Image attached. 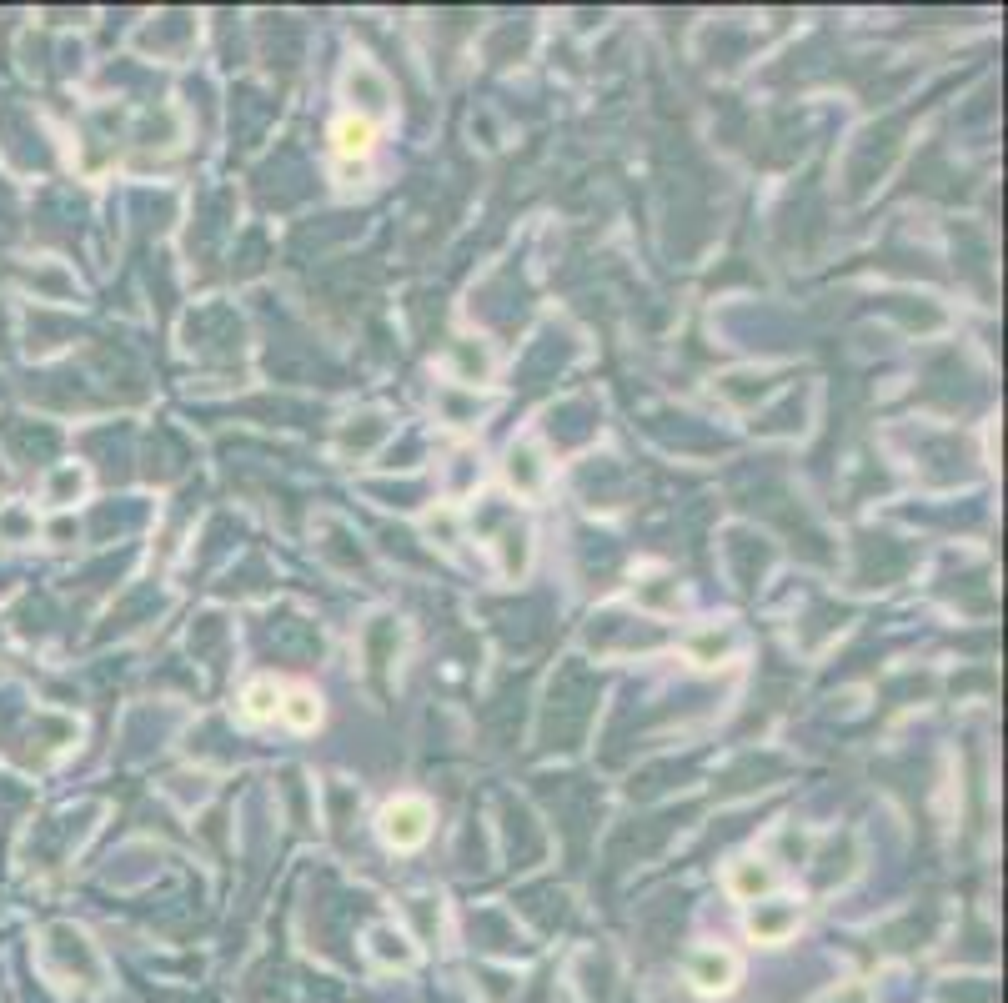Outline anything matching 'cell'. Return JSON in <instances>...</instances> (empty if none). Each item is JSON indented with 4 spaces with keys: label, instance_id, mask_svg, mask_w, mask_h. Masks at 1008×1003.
Here are the masks:
<instances>
[{
    "label": "cell",
    "instance_id": "6da1fadb",
    "mask_svg": "<svg viewBox=\"0 0 1008 1003\" xmlns=\"http://www.w3.org/2000/svg\"><path fill=\"white\" fill-rule=\"evenodd\" d=\"M382 828H387V838L392 843H422V833H427V808L422 803H402V808H387V818H382Z\"/></svg>",
    "mask_w": 1008,
    "mask_h": 1003
},
{
    "label": "cell",
    "instance_id": "277c9868",
    "mask_svg": "<svg viewBox=\"0 0 1008 1003\" xmlns=\"http://www.w3.org/2000/svg\"><path fill=\"white\" fill-rule=\"evenodd\" d=\"M271 698H276V688H271V683H256V688L246 693V713H251V718H266V713L276 708Z\"/></svg>",
    "mask_w": 1008,
    "mask_h": 1003
},
{
    "label": "cell",
    "instance_id": "5b68a950",
    "mask_svg": "<svg viewBox=\"0 0 1008 1003\" xmlns=\"http://www.w3.org/2000/svg\"><path fill=\"white\" fill-rule=\"evenodd\" d=\"M286 718H291L296 728H306V723L316 718V703H311L306 693H296V698H291V708H286Z\"/></svg>",
    "mask_w": 1008,
    "mask_h": 1003
},
{
    "label": "cell",
    "instance_id": "3957f363",
    "mask_svg": "<svg viewBox=\"0 0 1008 1003\" xmlns=\"http://www.w3.org/2000/svg\"><path fill=\"white\" fill-rule=\"evenodd\" d=\"M336 136H342V151H347V156L372 146V126H362V121H342V131H336Z\"/></svg>",
    "mask_w": 1008,
    "mask_h": 1003
},
{
    "label": "cell",
    "instance_id": "8992f818",
    "mask_svg": "<svg viewBox=\"0 0 1008 1003\" xmlns=\"http://www.w3.org/2000/svg\"><path fill=\"white\" fill-rule=\"evenodd\" d=\"M763 883H768V873H763V868H758V873H753V868H748V873H738V888H743V893H753V888H763Z\"/></svg>",
    "mask_w": 1008,
    "mask_h": 1003
},
{
    "label": "cell",
    "instance_id": "7a4b0ae2",
    "mask_svg": "<svg viewBox=\"0 0 1008 1003\" xmlns=\"http://www.w3.org/2000/svg\"><path fill=\"white\" fill-rule=\"evenodd\" d=\"M693 978H698V988H728V978H733V958H723V953H698V963H693Z\"/></svg>",
    "mask_w": 1008,
    "mask_h": 1003
}]
</instances>
